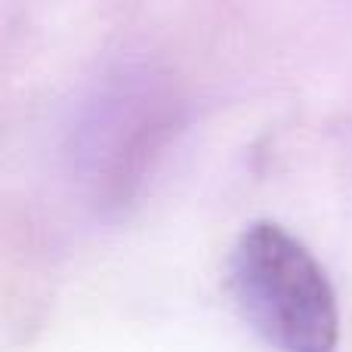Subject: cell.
Here are the masks:
<instances>
[{"label":"cell","instance_id":"1","mask_svg":"<svg viewBox=\"0 0 352 352\" xmlns=\"http://www.w3.org/2000/svg\"><path fill=\"white\" fill-rule=\"evenodd\" d=\"M232 294L248 324L278 352H334L337 294L322 263L278 223H254L235 244Z\"/></svg>","mask_w":352,"mask_h":352}]
</instances>
